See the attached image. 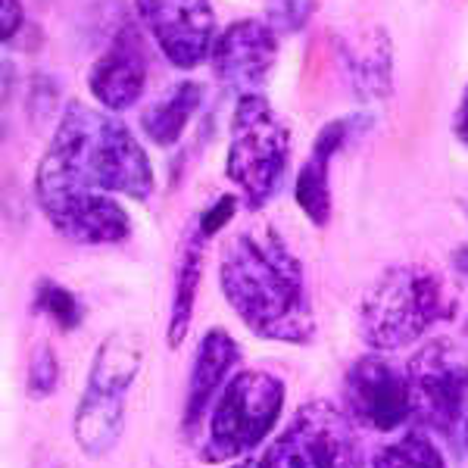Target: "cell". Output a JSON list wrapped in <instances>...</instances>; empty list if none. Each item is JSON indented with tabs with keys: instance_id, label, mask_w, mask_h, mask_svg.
I'll return each mask as SVG.
<instances>
[{
	"instance_id": "cell-16",
	"label": "cell",
	"mask_w": 468,
	"mask_h": 468,
	"mask_svg": "<svg viewBox=\"0 0 468 468\" xmlns=\"http://www.w3.org/2000/svg\"><path fill=\"white\" fill-rule=\"evenodd\" d=\"M238 362V344L231 341V335H225L222 328H213L203 335L197 359H194L191 384H187V399H185V428H194L203 419L207 406L218 397V390L225 388V378Z\"/></svg>"
},
{
	"instance_id": "cell-15",
	"label": "cell",
	"mask_w": 468,
	"mask_h": 468,
	"mask_svg": "<svg viewBox=\"0 0 468 468\" xmlns=\"http://www.w3.org/2000/svg\"><path fill=\"white\" fill-rule=\"evenodd\" d=\"M341 63L350 72V81L362 101H388L394 90V48L378 26L362 28L337 41Z\"/></svg>"
},
{
	"instance_id": "cell-19",
	"label": "cell",
	"mask_w": 468,
	"mask_h": 468,
	"mask_svg": "<svg viewBox=\"0 0 468 468\" xmlns=\"http://www.w3.org/2000/svg\"><path fill=\"white\" fill-rule=\"evenodd\" d=\"M375 468H447L441 450L425 434H406L375 456Z\"/></svg>"
},
{
	"instance_id": "cell-8",
	"label": "cell",
	"mask_w": 468,
	"mask_h": 468,
	"mask_svg": "<svg viewBox=\"0 0 468 468\" xmlns=\"http://www.w3.org/2000/svg\"><path fill=\"white\" fill-rule=\"evenodd\" d=\"M138 19L176 69H194L216 44V13L209 0H134Z\"/></svg>"
},
{
	"instance_id": "cell-7",
	"label": "cell",
	"mask_w": 468,
	"mask_h": 468,
	"mask_svg": "<svg viewBox=\"0 0 468 468\" xmlns=\"http://www.w3.org/2000/svg\"><path fill=\"white\" fill-rule=\"evenodd\" d=\"M234 468H362L359 443L337 410L313 403L266 450Z\"/></svg>"
},
{
	"instance_id": "cell-11",
	"label": "cell",
	"mask_w": 468,
	"mask_h": 468,
	"mask_svg": "<svg viewBox=\"0 0 468 468\" xmlns=\"http://www.w3.org/2000/svg\"><path fill=\"white\" fill-rule=\"evenodd\" d=\"M346 403L353 415L368 428L390 431L399 428L415 412L410 378L390 368L378 356H366L346 375Z\"/></svg>"
},
{
	"instance_id": "cell-3",
	"label": "cell",
	"mask_w": 468,
	"mask_h": 468,
	"mask_svg": "<svg viewBox=\"0 0 468 468\" xmlns=\"http://www.w3.org/2000/svg\"><path fill=\"white\" fill-rule=\"evenodd\" d=\"M452 297L447 284L425 266L388 269L362 300L359 328L378 350H399L425 335L431 324L450 319Z\"/></svg>"
},
{
	"instance_id": "cell-18",
	"label": "cell",
	"mask_w": 468,
	"mask_h": 468,
	"mask_svg": "<svg viewBox=\"0 0 468 468\" xmlns=\"http://www.w3.org/2000/svg\"><path fill=\"white\" fill-rule=\"evenodd\" d=\"M203 244H207V231L194 225L187 231L185 244L178 253L176 266V288H172V319H169V346H178L185 341L187 328H191L194 300L200 288V271H203Z\"/></svg>"
},
{
	"instance_id": "cell-21",
	"label": "cell",
	"mask_w": 468,
	"mask_h": 468,
	"mask_svg": "<svg viewBox=\"0 0 468 468\" xmlns=\"http://www.w3.org/2000/svg\"><path fill=\"white\" fill-rule=\"evenodd\" d=\"M269 26L282 32H300L315 13V0H266Z\"/></svg>"
},
{
	"instance_id": "cell-5",
	"label": "cell",
	"mask_w": 468,
	"mask_h": 468,
	"mask_svg": "<svg viewBox=\"0 0 468 468\" xmlns=\"http://www.w3.org/2000/svg\"><path fill=\"white\" fill-rule=\"evenodd\" d=\"M284 406V384L269 372L231 375L216 397L203 437V463H229L260 447Z\"/></svg>"
},
{
	"instance_id": "cell-17",
	"label": "cell",
	"mask_w": 468,
	"mask_h": 468,
	"mask_svg": "<svg viewBox=\"0 0 468 468\" xmlns=\"http://www.w3.org/2000/svg\"><path fill=\"white\" fill-rule=\"evenodd\" d=\"M200 103H203V88L197 81H178V85H172L163 97H156L144 110L141 128H144V134L156 147H172L178 144L185 128L197 116Z\"/></svg>"
},
{
	"instance_id": "cell-4",
	"label": "cell",
	"mask_w": 468,
	"mask_h": 468,
	"mask_svg": "<svg viewBox=\"0 0 468 468\" xmlns=\"http://www.w3.org/2000/svg\"><path fill=\"white\" fill-rule=\"evenodd\" d=\"M291 134L262 94L238 97L229 125L225 172L240 191L247 209H262L288 176Z\"/></svg>"
},
{
	"instance_id": "cell-20",
	"label": "cell",
	"mask_w": 468,
	"mask_h": 468,
	"mask_svg": "<svg viewBox=\"0 0 468 468\" xmlns=\"http://www.w3.org/2000/svg\"><path fill=\"white\" fill-rule=\"evenodd\" d=\"M37 306H41L48 315H54L63 328H75L79 319H81L79 300H75L66 288L54 284V282H41V288H37Z\"/></svg>"
},
{
	"instance_id": "cell-10",
	"label": "cell",
	"mask_w": 468,
	"mask_h": 468,
	"mask_svg": "<svg viewBox=\"0 0 468 468\" xmlns=\"http://www.w3.org/2000/svg\"><path fill=\"white\" fill-rule=\"evenodd\" d=\"M209 63L231 94H260L278 63V32L266 19L231 22L218 32Z\"/></svg>"
},
{
	"instance_id": "cell-6",
	"label": "cell",
	"mask_w": 468,
	"mask_h": 468,
	"mask_svg": "<svg viewBox=\"0 0 468 468\" xmlns=\"http://www.w3.org/2000/svg\"><path fill=\"white\" fill-rule=\"evenodd\" d=\"M141 368V344L128 331L110 335L97 350L88 388L75 412V441L88 456H103L116 447L125 419V394Z\"/></svg>"
},
{
	"instance_id": "cell-24",
	"label": "cell",
	"mask_w": 468,
	"mask_h": 468,
	"mask_svg": "<svg viewBox=\"0 0 468 468\" xmlns=\"http://www.w3.org/2000/svg\"><path fill=\"white\" fill-rule=\"evenodd\" d=\"M22 28V4L19 0H0V37L4 41H13Z\"/></svg>"
},
{
	"instance_id": "cell-9",
	"label": "cell",
	"mask_w": 468,
	"mask_h": 468,
	"mask_svg": "<svg viewBox=\"0 0 468 468\" xmlns=\"http://www.w3.org/2000/svg\"><path fill=\"white\" fill-rule=\"evenodd\" d=\"M412 406L437 431H452L468 412V362L450 344L421 346L410 362Z\"/></svg>"
},
{
	"instance_id": "cell-13",
	"label": "cell",
	"mask_w": 468,
	"mask_h": 468,
	"mask_svg": "<svg viewBox=\"0 0 468 468\" xmlns=\"http://www.w3.org/2000/svg\"><path fill=\"white\" fill-rule=\"evenodd\" d=\"M54 229L75 244H119L132 231V218L112 194H72L41 203Z\"/></svg>"
},
{
	"instance_id": "cell-14",
	"label": "cell",
	"mask_w": 468,
	"mask_h": 468,
	"mask_svg": "<svg viewBox=\"0 0 468 468\" xmlns=\"http://www.w3.org/2000/svg\"><path fill=\"white\" fill-rule=\"evenodd\" d=\"M368 122L362 116H341L322 125L315 134L313 150H309L306 163L297 172V185H293V197L300 209L313 225H324L331 218V160L353 141Z\"/></svg>"
},
{
	"instance_id": "cell-2",
	"label": "cell",
	"mask_w": 468,
	"mask_h": 468,
	"mask_svg": "<svg viewBox=\"0 0 468 468\" xmlns=\"http://www.w3.org/2000/svg\"><path fill=\"white\" fill-rule=\"evenodd\" d=\"M218 284L253 335L284 344L313 337L315 324L303 266L271 225L231 234L218 262Z\"/></svg>"
},
{
	"instance_id": "cell-23",
	"label": "cell",
	"mask_w": 468,
	"mask_h": 468,
	"mask_svg": "<svg viewBox=\"0 0 468 468\" xmlns=\"http://www.w3.org/2000/svg\"><path fill=\"white\" fill-rule=\"evenodd\" d=\"M234 216V197H222V200H216L213 207L207 209L200 218H197V225L203 231H207V238H213V234L222 229L225 222Z\"/></svg>"
},
{
	"instance_id": "cell-22",
	"label": "cell",
	"mask_w": 468,
	"mask_h": 468,
	"mask_svg": "<svg viewBox=\"0 0 468 468\" xmlns=\"http://www.w3.org/2000/svg\"><path fill=\"white\" fill-rule=\"evenodd\" d=\"M28 388L35 397H44L57 388V359L50 350H41L32 362V375H28Z\"/></svg>"
},
{
	"instance_id": "cell-25",
	"label": "cell",
	"mask_w": 468,
	"mask_h": 468,
	"mask_svg": "<svg viewBox=\"0 0 468 468\" xmlns=\"http://www.w3.org/2000/svg\"><path fill=\"white\" fill-rule=\"evenodd\" d=\"M452 132H456V138L468 144V85L463 90V97H459V107H456V116H452Z\"/></svg>"
},
{
	"instance_id": "cell-1",
	"label": "cell",
	"mask_w": 468,
	"mask_h": 468,
	"mask_svg": "<svg viewBox=\"0 0 468 468\" xmlns=\"http://www.w3.org/2000/svg\"><path fill=\"white\" fill-rule=\"evenodd\" d=\"M37 203L72 194H122L147 200L154 169L147 150L110 110L72 101L57 122L35 176Z\"/></svg>"
},
{
	"instance_id": "cell-12",
	"label": "cell",
	"mask_w": 468,
	"mask_h": 468,
	"mask_svg": "<svg viewBox=\"0 0 468 468\" xmlns=\"http://www.w3.org/2000/svg\"><path fill=\"white\" fill-rule=\"evenodd\" d=\"M88 88L103 110L125 112L144 97L147 88V50L132 26H122L110 48L94 59Z\"/></svg>"
}]
</instances>
